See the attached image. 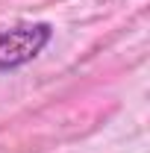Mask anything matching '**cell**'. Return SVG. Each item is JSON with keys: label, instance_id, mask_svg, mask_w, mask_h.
<instances>
[{"label": "cell", "instance_id": "1", "mask_svg": "<svg viewBox=\"0 0 150 153\" xmlns=\"http://www.w3.org/2000/svg\"><path fill=\"white\" fill-rule=\"evenodd\" d=\"M50 24H21L0 33V71H15L33 62L50 41Z\"/></svg>", "mask_w": 150, "mask_h": 153}]
</instances>
